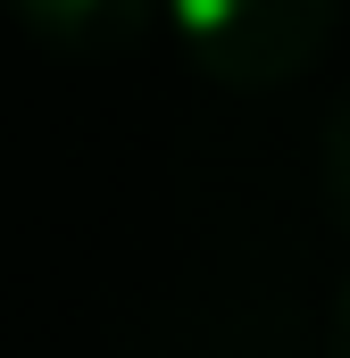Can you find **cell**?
<instances>
[{"instance_id":"2","label":"cell","mask_w":350,"mask_h":358,"mask_svg":"<svg viewBox=\"0 0 350 358\" xmlns=\"http://www.w3.org/2000/svg\"><path fill=\"white\" fill-rule=\"evenodd\" d=\"M159 0H8V17L50 50H125Z\"/></svg>"},{"instance_id":"4","label":"cell","mask_w":350,"mask_h":358,"mask_svg":"<svg viewBox=\"0 0 350 358\" xmlns=\"http://www.w3.org/2000/svg\"><path fill=\"white\" fill-rule=\"evenodd\" d=\"M326 358H350V292L334 300V317H326Z\"/></svg>"},{"instance_id":"3","label":"cell","mask_w":350,"mask_h":358,"mask_svg":"<svg viewBox=\"0 0 350 358\" xmlns=\"http://www.w3.org/2000/svg\"><path fill=\"white\" fill-rule=\"evenodd\" d=\"M317 167H326V200H334V217L350 225V92L334 100V117H326V142H317Z\"/></svg>"},{"instance_id":"1","label":"cell","mask_w":350,"mask_h":358,"mask_svg":"<svg viewBox=\"0 0 350 358\" xmlns=\"http://www.w3.org/2000/svg\"><path fill=\"white\" fill-rule=\"evenodd\" d=\"M175 42L225 92H284L317 67L342 25V0H167Z\"/></svg>"}]
</instances>
